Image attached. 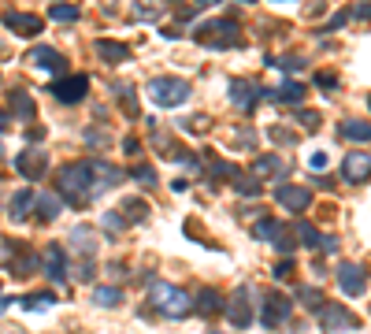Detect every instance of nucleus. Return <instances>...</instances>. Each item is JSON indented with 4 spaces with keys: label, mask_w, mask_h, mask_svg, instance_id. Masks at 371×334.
Returning a JSON list of instances; mask_svg holds the SVG:
<instances>
[{
    "label": "nucleus",
    "mask_w": 371,
    "mask_h": 334,
    "mask_svg": "<svg viewBox=\"0 0 371 334\" xmlns=\"http://www.w3.org/2000/svg\"><path fill=\"white\" fill-rule=\"evenodd\" d=\"M4 26L23 33V38H34V33L45 30V23L38 19V15H30V11H4Z\"/></svg>",
    "instance_id": "18"
},
{
    "label": "nucleus",
    "mask_w": 371,
    "mask_h": 334,
    "mask_svg": "<svg viewBox=\"0 0 371 334\" xmlns=\"http://www.w3.org/2000/svg\"><path fill=\"white\" fill-rule=\"evenodd\" d=\"M316 86H319V90H338V75L319 71V75H316Z\"/></svg>",
    "instance_id": "43"
},
{
    "label": "nucleus",
    "mask_w": 371,
    "mask_h": 334,
    "mask_svg": "<svg viewBox=\"0 0 371 334\" xmlns=\"http://www.w3.org/2000/svg\"><path fill=\"white\" fill-rule=\"evenodd\" d=\"M223 308V297H219V290H212V286H204L201 293H197V301H193V312H201V316H219Z\"/></svg>",
    "instance_id": "23"
},
{
    "label": "nucleus",
    "mask_w": 371,
    "mask_h": 334,
    "mask_svg": "<svg viewBox=\"0 0 371 334\" xmlns=\"http://www.w3.org/2000/svg\"><path fill=\"white\" fill-rule=\"evenodd\" d=\"M71 245H74V253L82 257V260H93V253H96V234H93V227L78 223L71 230Z\"/></svg>",
    "instance_id": "22"
},
{
    "label": "nucleus",
    "mask_w": 371,
    "mask_h": 334,
    "mask_svg": "<svg viewBox=\"0 0 371 334\" xmlns=\"http://www.w3.org/2000/svg\"><path fill=\"white\" fill-rule=\"evenodd\" d=\"M4 334H26V330H4Z\"/></svg>",
    "instance_id": "55"
},
{
    "label": "nucleus",
    "mask_w": 371,
    "mask_h": 334,
    "mask_svg": "<svg viewBox=\"0 0 371 334\" xmlns=\"http://www.w3.org/2000/svg\"><path fill=\"white\" fill-rule=\"evenodd\" d=\"M4 126H8V112H4V108H0V130H4Z\"/></svg>",
    "instance_id": "53"
},
{
    "label": "nucleus",
    "mask_w": 371,
    "mask_h": 334,
    "mask_svg": "<svg viewBox=\"0 0 371 334\" xmlns=\"http://www.w3.org/2000/svg\"><path fill=\"white\" fill-rule=\"evenodd\" d=\"M149 305L160 316H167V320H182V316L193 312L189 293L179 290V286H171V282H153V286H149Z\"/></svg>",
    "instance_id": "2"
},
{
    "label": "nucleus",
    "mask_w": 371,
    "mask_h": 334,
    "mask_svg": "<svg viewBox=\"0 0 371 334\" xmlns=\"http://www.w3.org/2000/svg\"><path fill=\"white\" fill-rule=\"evenodd\" d=\"M208 334H223V330H208Z\"/></svg>",
    "instance_id": "56"
},
{
    "label": "nucleus",
    "mask_w": 371,
    "mask_h": 334,
    "mask_svg": "<svg viewBox=\"0 0 371 334\" xmlns=\"http://www.w3.org/2000/svg\"><path fill=\"white\" fill-rule=\"evenodd\" d=\"M123 149H126V153H138L141 145H138V138H126V141H123Z\"/></svg>",
    "instance_id": "52"
},
{
    "label": "nucleus",
    "mask_w": 371,
    "mask_h": 334,
    "mask_svg": "<svg viewBox=\"0 0 371 334\" xmlns=\"http://www.w3.org/2000/svg\"><path fill=\"white\" fill-rule=\"evenodd\" d=\"M297 123H301L304 130H319V112H312V108H304V112L297 115Z\"/></svg>",
    "instance_id": "41"
},
{
    "label": "nucleus",
    "mask_w": 371,
    "mask_h": 334,
    "mask_svg": "<svg viewBox=\"0 0 371 334\" xmlns=\"http://www.w3.org/2000/svg\"><path fill=\"white\" fill-rule=\"evenodd\" d=\"M89 163H93V200H96L101 193H108L111 186H119L123 171L116 163H108V160H89Z\"/></svg>",
    "instance_id": "13"
},
{
    "label": "nucleus",
    "mask_w": 371,
    "mask_h": 334,
    "mask_svg": "<svg viewBox=\"0 0 371 334\" xmlns=\"http://www.w3.org/2000/svg\"><path fill=\"white\" fill-rule=\"evenodd\" d=\"M26 63H34V67H41V71H56L60 78H63V71H67V60H63L56 48H48V45H38V48H30L26 53Z\"/></svg>",
    "instance_id": "17"
},
{
    "label": "nucleus",
    "mask_w": 371,
    "mask_h": 334,
    "mask_svg": "<svg viewBox=\"0 0 371 334\" xmlns=\"http://www.w3.org/2000/svg\"><path fill=\"white\" fill-rule=\"evenodd\" d=\"M297 301H301V305L304 308H309V312H319V308H323V293H319L316 286H297Z\"/></svg>",
    "instance_id": "32"
},
{
    "label": "nucleus",
    "mask_w": 371,
    "mask_h": 334,
    "mask_svg": "<svg viewBox=\"0 0 371 334\" xmlns=\"http://www.w3.org/2000/svg\"><path fill=\"white\" fill-rule=\"evenodd\" d=\"M271 275H275L279 282H286L289 275H294V260H289V257H282V260H279L275 267H271Z\"/></svg>",
    "instance_id": "40"
},
{
    "label": "nucleus",
    "mask_w": 371,
    "mask_h": 334,
    "mask_svg": "<svg viewBox=\"0 0 371 334\" xmlns=\"http://www.w3.org/2000/svg\"><path fill=\"white\" fill-rule=\"evenodd\" d=\"M4 260H8V271L11 275H19V279H26V275H34L38 267H41V260L30 253V249L23 245V242H15V238H8L4 242Z\"/></svg>",
    "instance_id": "5"
},
{
    "label": "nucleus",
    "mask_w": 371,
    "mask_h": 334,
    "mask_svg": "<svg viewBox=\"0 0 371 334\" xmlns=\"http://www.w3.org/2000/svg\"><path fill=\"white\" fill-rule=\"evenodd\" d=\"M0 153H4V149H0Z\"/></svg>",
    "instance_id": "58"
},
{
    "label": "nucleus",
    "mask_w": 371,
    "mask_h": 334,
    "mask_svg": "<svg viewBox=\"0 0 371 334\" xmlns=\"http://www.w3.org/2000/svg\"><path fill=\"white\" fill-rule=\"evenodd\" d=\"M123 220L126 223H145L149 220V205H145L141 197H126L123 200Z\"/></svg>",
    "instance_id": "27"
},
{
    "label": "nucleus",
    "mask_w": 371,
    "mask_h": 334,
    "mask_svg": "<svg viewBox=\"0 0 371 334\" xmlns=\"http://www.w3.org/2000/svg\"><path fill=\"white\" fill-rule=\"evenodd\" d=\"M193 38L208 48H234L241 45V33H238V19L234 15H219V19H208L193 30Z\"/></svg>",
    "instance_id": "3"
},
{
    "label": "nucleus",
    "mask_w": 371,
    "mask_h": 334,
    "mask_svg": "<svg viewBox=\"0 0 371 334\" xmlns=\"http://www.w3.org/2000/svg\"><path fill=\"white\" fill-rule=\"evenodd\" d=\"M78 15H82L78 4H52V8H48V19H56V23H74Z\"/></svg>",
    "instance_id": "35"
},
{
    "label": "nucleus",
    "mask_w": 371,
    "mask_h": 334,
    "mask_svg": "<svg viewBox=\"0 0 371 334\" xmlns=\"http://www.w3.org/2000/svg\"><path fill=\"white\" fill-rule=\"evenodd\" d=\"M15 167H19V175H23V178L38 182V178L45 175V167H48V153L34 145V149H26V153L15 156Z\"/></svg>",
    "instance_id": "12"
},
{
    "label": "nucleus",
    "mask_w": 371,
    "mask_h": 334,
    "mask_svg": "<svg viewBox=\"0 0 371 334\" xmlns=\"http://www.w3.org/2000/svg\"><path fill=\"white\" fill-rule=\"evenodd\" d=\"M41 271L52 282H63V279H67V253H63L60 245H48L45 257H41Z\"/></svg>",
    "instance_id": "19"
},
{
    "label": "nucleus",
    "mask_w": 371,
    "mask_h": 334,
    "mask_svg": "<svg viewBox=\"0 0 371 334\" xmlns=\"http://www.w3.org/2000/svg\"><path fill=\"white\" fill-rule=\"evenodd\" d=\"M238 141H241V145H245V149H249V145H253L256 138H253V130H241V134H238Z\"/></svg>",
    "instance_id": "49"
},
{
    "label": "nucleus",
    "mask_w": 371,
    "mask_h": 334,
    "mask_svg": "<svg viewBox=\"0 0 371 334\" xmlns=\"http://www.w3.org/2000/svg\"><path fill=\"white\" fill-rule=\"evenodd\" d=\"M234 186H238V193H241V197H260V193H264V186H260V182H256L253 175H238Z\"/></svg>",
    "instance_id": "36"
},
{
    "label": "nucleus",
    "mask_w": 371,
    "mask_h": 334,
    "mask_svg": "<svg viewBox=\"0 0 371 334\" xmlns=\"http://www.w3.org/2000/svg\"><path fill=\"white\" fill-rule=\"evenodd\" d=\"M101 227L111 234V238H116V234H123V230H126V220H123V215H119V208H116V212H104Z\"/></svg>",
    "instance_id": "37"
},
{
    "label": "nucleus",
    "mask_w": 371,
    "mask_h": 334,
    "mask_svg": "<svg viewBox=\"0 0 371 334\" xmlns=\"http://www.w3.org/2000/svg\"><path fill=\"white\" fill-rule=\"evenodd\" d=\"M294 234L301 238V245H309V249H319V242H323V234H319L309 220H301V223L294 227Z\"/></svg>",
    "instance_id": "31"
},
{
    "label": "nucleus",
    "mask_w": 371,
    "mask_h": 334,
    "mask_svg": "<svg viewBox=\"0 0 371 334\" xmlns=\"http://www.w3.org/2000/svg\"><path fill=\"white\" fill-rule=\"evenodd\" d=\"M93 301L101 308H116V305H123V290L119 286H96L93 290Z\"/></svg>",
    "instance_id": "29"
},
{
    "label": "nucleus",
    "mask_w": 371,
    "mask_h": 334,
    "mask_svg": "<svg viewBox=\"0 0 371 334\" xmlns=\"http://www.w3.org/2000/svg\"><path fill=\"white\" fill-rule=\"evenodd\" d=\"M86 93H89V78L86 75H63L52 86V97L60 100V104H78Z\"/></svg>",
    "instance_id": "8"
},
{
    "label": "nucleus",
    "mask_w": 371,
    "mask_h": 334,
    "mask_svg": "<svg viewBox=\"0 0 371 334\" xmlns=\"http://www.w3.org/2000/svg\"><path fill=\"white\" fill-rule=\"evenodd\" d=\"M96 56H101L104 63H123V60H131V48H126L123 41H96Z\"/></svg>",
    "instance_id": "25"
},
{
    "label": "nucleus",
    "mask_w": 371,
    "mask_h": 334,
    "mask_svg": "<svg viewBox=\"0 0 371 334\" xmlns=\"http://www.w3.org/2000/svg\"><path fill=\"white\" fill-rule=\"evenodd\" d=\"M275 200H279L282 208H289V212L312 208V193L304 190V186H286V182H279V186H275Z\"/></svg>",
    "instance_id": "16"
},
{
    "label": "nucleus",
    "mask_w": 371,
    "mask_h": 334,
    "mask_svg": "<svg viewBox=\"0 0 371 334\" xmlns=\"http://www.w3.org/2000/svg\"><path fill=\"white\" fill-rule=\"evenodd\" d=\"M134 15H138V19H149V23H153V19H160V11H156V8H138Z\"/></svg>",
    "instance_id": "44"
},
{
    "label": "nucleus",
    "mask_w": 371,
    "mask_h": 334,
    "mask_svg": "<svg viewBox=\"0 0 371 334\" xmlns=\"http://www.w3.org/2000/svg\"><path fill=\"white\" fill-rule=\"evenodd\" d=\"M34 208H38V215H41V220H45V223H52V220H56V215L63 212V200H60L56 193H41V197L34 200Z\"/></svg>",
    "instance_id": "26"
},
{
    "label": "nucleus",
    "mask_w": 371,
    "mask_h": 334,
    "mask_svg": "<svg viewBox=\"0 0 371 334\" xmlns=\"http://www.w3.org/2000/svg\"><path fill=\"white\" fill-rule=\"evenodd\" d=\"M367 104H371V97H367Z\"/></svg>",
    "instance_id": "57"
},
{
    "label": "nucleus",
    "mask_w": 371,
    "mask_h": 334,
    "mask_svg": "<svg viewBox=\"0 0 371 334\" xmlns=\"http://www.w3.org/2000/svg\"><path fill=\"white\" fill-rule=\"evenodd\" d=\"M338 286H342L345 297H360L367 290V275L357 264H338Z\"/></svg>",
    "instance_id": "14"
},
{
    "label": "nucleus",
    "mask_w": 371,
    "mask_h": 334,
    "mask_svg": "<svg viewBox=\"0 0 371 334\" xmlns=\"http://www.w3.org/2000/svg\"><path fill=\"white\" fill-rule=\"evenodd\" d=\"M253 238L275 245L279 253H294V245H297L294 238H289V230H286L279 220H256V223H253Z\"/></svg>",
    "instance_id": "6"
},
{
    "label": "nucleus",
    "mask_w": 371,
    "mask_h": 334,
    "mask_svg": "<svg viewBox=\"0 0 371 334\" xmlns=\"http://www.w3.org/2000/svg\"><path fill=\"white\" fill-rule=\"evenodd\" d=\"M316 316H319V327L323 330H360V316L349 312L345 305H323Z\"/></svg>",
    "instance_id": "7"
},
{
    "label": "nucleus",
    "mask_w": 371,
    "mask_h": 334,
    "mask_svg": "<svg viewBox=\"0 0 371 334\" xmlns=\"http://www.w3.org/2000/svg\"><path fill=\"white\" fill-rule=\"evenodd\" d=\"M345 19H349V15L342 11V15H334V19H331V30H338V26H345Z\"/></svg>",
    "instance_id": "51"
},
{
    "label": "nucleus",
    "mask_w": 371,
    "mask_h": 334,
    "mask_svg": "<svg viewBox=\"0 0 371 334\" xmlns=\"http://www.w3.org/2000/svg\"><path fill=\"white\" fill-rule=\"evenodd\" d=\"M253 290L249 286H238V293L231 297V305L227 308H223V312H227V320L238 327V330H245L249 323H253Z\"/></svg>",
    "instance_id": "10"
},
{
    "label": "nucleus",
    "mask_w": 371,
    "mask_h": 334,
    "mask_svg": "<svg viewBox=\"0 0 371 334\" xmlns=\"http://www.w3.org/2000/svg\"><path fill=\"white\" fill-rule=\"evenodd\" d=\"M145 93H149V100L156 108H182L189 100V82L175 78V75H160V78H149Z\"/></svg>",
    "instance_id": "4"
},
{
    "label": "nucleus",
    "mask_w": 371,
    "mask_h": 334,
    "mask_svg": "<svg viewBox=\"0 0 371 334\" xmlns=\"http://www.w3.org/2000/svg\"><path fill=\"white\" fill-rule=\"evenodd\" d=\"M267 67H282V71H301L304 60H301V56H282V60H267Z\"/></svg>",
    "instance_id": "39"
},
{
    "label": "nucleus",
    "mask_w": 371,
    "mask_h": 334,
    "mask_svg": "<svg viewBox=\"0 0 371 334\" xmlns=\"http://www.w3.org/2000/svg\"><path fill=\"white\" fill-rule=\"evenodd\" d=\"M319 249H323V253H338V238H323V242H319Z\"/></svg>",
    "instance_id": "47"
},
{
    "label": "nucleus",
    "mask_w": 371,
    "mask_h": 334,
    "mask_svg": "<svg viewBox=\"0 0 371 334\" xmlns=\"http://www.w3.org/2000/svg\"><path fill=\"white\" fill-rule=\"evenodd\" d=\"M267 100H279V104H301V100H304V86L289 78V82H282L279 90H267Z\"/></svg>",
    "instance_id": "24"
},
{
    "label": "nucleus",
    "mask_w": 371,
    "mask_h": 334,
    "mask_svg": "<svg viewBox=\"0 0 371 334\" xmlns=\"http://www.w3.org/2000/svg\"><path fill=\"white\" fill-rule=\"evenodd\" d=\"M131 178L138 182V186L153 190V186H156V167H153V163H134V167H131Z\"/></svg>",
    "instance_id": "34"
},
{
    "label": "nucleus",
    "mask_w": 371,
    "mask_h": 334,
    "mask_svg": "<svg viewBox=\"0 0 371 334\" xmlns=\"http://www.w3.org/2000/svg\"><path fill=\"white\" fill-rule=\"evenodd\" d=\"M8 301H11V297H4V293H0V312H4V308H8Z\"/></svg>",
    "instance_id": "54"
},
{
    "label": "nucleus",
    "mask_w": 371,
    "mask_h": 334,
    "mask_svg": "<svg viewBox=\"0 0 371 334\" xmlns=\"http://www.w3.org/2000/svg\"><path fill=\"white\" fill-rule=\"evenodd\" d=\"M253 171H256V175H282V171H286V163H282L279 156H271V153H267V156H256Z\"/></svg>",
    "instance_id": "33"
},
{
    "label": "nucleus",
    "mask_w": 371,
    "mask_h": 334,
    "mask_svg": "<svg viewBox=\"0 0 371 334\" xmlns=\"http://www.w3.org/2000/svg\"><path fill=\"white\" fill-rule=\"evenodd\" d=\"M56 190H60L63 200H71V205H86V200H93V163L89 160L63 163L60 175H56Z\"/></svg>",
    "instance_id": "1"
},
{
    "label": "nucleus",
    "mask_w": 371,
    "mask_h": 334,
    "mask_svg": "<svg viewBox=\"0 0 371 334\" xmlns=\"http://www.w3.org/2000/svg\"><path fill=\"white\" fill-rule=\"evenodd\" d=\"M342 138L345 141H371V123H364V119H345L342 123Z\"/></svg>",
    "instance_id": "28"
},
{
    "label": "nucleus",
    "mask_w": 371,
    "mask_h": 334,
    "mask_svg": "<svg viewBox=\"0 0 371 334\" xmlns=\"http://www.w3.org/2000/svg\"><path fill=\"white\" fill-rule=\"evenodd\" d=\"M271 138H275V141H294V134L282 130V126H275V130H271Z\"/></svg>",
    "instance_id": "46"
},
{
    "label": "nucleus",
    "mask_w": 371,
    "mask_h": 334,
    "mask_svg": "<svg viewBox=\"0 0 371 334\" xmlns=\"http://www.w3.org/2000/svg\"><path fill=\"white\" fill-rule=\"evenodd\" d=\"M342 175H345V182H367V178H371V153H360V149L345 153Z\"/></svg>",
    "instance_id": "15"
},
{
    "label": "nucleus",
    "mask_w": 371,
    "mask_h": 334,
    "mask_svg": "<svg viewBox=\"0 0 371 334\" xmlns=\"http://www.w3.org/2000/svg\"><path fill=\"white\" fill-rule=\"evenodd\" d=\"M26 138H30V141H41V138H45V126H34V130L26 134Z\"/></svg>",
    "instance_id": "50"
},
{
    "label": "nucleus",
    "mask_w": 371,
    "mask_h": 334,
    "mask_svg": "<svg viewBox=\"0 0 371 334\" xmlns=\"http://www.w3.org/2000/svg\"><path fill=\"white\" fill-rule=\"evenodd\" d=\"M186 130H193V134H201V130H204V119H201V115H197V119H186Z\"/></svg>",
    "instance_id": "48"
},
{
    "label": "nucleus",
    "mask_w": 371,
    "mask_h": 334,
    "mask_svg": "<svg viewBox=\"0 0 371 334\" xmlns=\"http://www.w3.org/2000/svg\"><path fill=\"white\" fill-rule=\"evenodd\" d=\"M56 305V297L48 293V290H41V293H30V297H23V308L26 312H48Z\"/></svg>",
    "instance_id": "30"
},
{
    "label": "nucleus",
    "mask_w": 371,
    "mask_h": 334,
    "mask_svg": "<svg viewBox=\"0 0 371 334\" xmlns=\"http://www.w3.org/2000/svg\"><path fill=\"white\" fill-rule=\"evenodd\" d=\"M231 100H234L241 112H253L260 100H267V90L256 86V82H249V78H234L231 82Z\"/></svg>",
    "instance_id": "9"
},
{
    "label": "nucleus",
    "mask_w": 371,
    "mask_h": 334,
    "mask_svg": "<svg viewBox=\"0 0 371 334\" xmlns=\"http://www.w3.org/2000/svg\"><path fill=\"white\" fill-rule=\"evenodd\" d=\"M116 93L123 97V108H126V115H138V100H134V93H131V86H126V82H123V86H116Z\"/></svg>",
    "instance_id": "38"
},
{
    "label": "nucleus",
    "mask_w": 371,
    "mask_h": 334,
    "mask_svg": "<svg viewBox=\"0 0 371 334\" xmlns=\"http://www.w3.org/2000/svg\"><path fill=\"white\" fill-rule=\"evenodd\" d=\"M309 167H312V171H323V167H331V156L323 153V149H316V153L309 156Z\"/></svg>",
    "instance_id": "42"
},
{
    "label": "nucleus",
    "mask_w": 371,
    "mask_h": 334,
    "mask_svg": "<svg viewBox=\"0 0 371 334\" xmlns=\"http://www.w3.org/2000/svg\"><path fill=\"white\" fill-rule=\"evenodd\" d=\"M34 200H38L34 190H19V193L8 200V220L11 223H26L30 220V208H34Z\"/></svg>",
    "instance_id": "21"
},
{
    "label": "nucleus",
    "mask_w": 371,
    "mask_h": 334,
    "mask_svg": "<svg viewBox=\"0 0 371 334\" xmlns=\"http://www.w3.org/2000/svg\"><path fill=\"white\" fill-rule=\"evenodd\" d=\"M289 312H294V305H289L282 293H267L264 305H260V323L264 327H282L289 320Z\"/></svg>",
    "instance_id": "11"
},
{
    "label": "nucleus",
    "mask_w": 371,
    "mask_h": 334,
    "mask_svg": "<svg viewBox=\"0 0 371 334\" xmlns=\"http://www.w3.org/2000/svg\"><path fill=\"white\" fill-rule=\"evenodd\" d=\"M349 15H357V19H371V4H357Z\"/></svg>",
    "instance_id": "45"
},
{
    "label": "nucleus",
    "mask_w": 371,
    "mask_h": 334,
    "mask_svg": "<svg viewBox=\"0 0 371 334\" xmlns=\"http://www.w3.org/2000/svg\"><path fill=\"white\" fill-rule=\"evenodd\" d=\"M8 112L15 115V119L30 123V119L38 115V104H34V97H30L26 90H11V93H8Z\"/></svg>",
    "instance_id": "20"
}]
</instances>
